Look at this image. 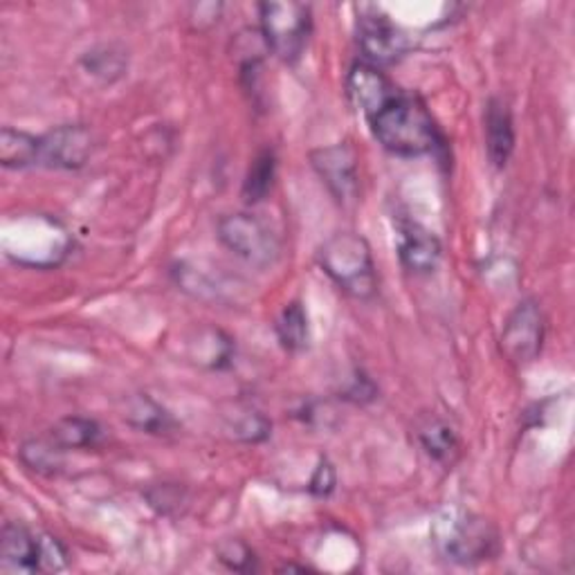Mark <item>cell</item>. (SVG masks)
I'll return each mask as SVG.
<instances>
[{"label": "cell", "instance_id": "obj_1", "mask_svg": "<svg viewBox=\"0 0 575 575\" xmlns=\"http://www.w3.org/2000/svg\"><path fill=\"white\" fill-rule=\"evenodd\" d=\"M367 122L376 139L396 156H425L439 147V128L425 102L400 88Z\"/></svg>", "mask_w": 575, "mask_h": 575}, {"label": "cell", "instance_id": "obj_2", "mask_svg": "<svg viewBox=\"0 0 575 575\" xmlns=\"http://www.w3.org/2000/svg\"><path fill=\"white\" fill-rule=\"evenodd\" d=\"M328 279L355 300H372L378 291V274L372 248L355 232L333 234L317 254Z\"/></svg>", "mask_w": 575, "mask_h": 575}, {"label": "cell", "instance_id": "obj_3", "mask_svg": "<svg viewBox=\"0 0 575 575\" xmlns=\"http://www.w3.org/2000/svg\"><path fill=\"white\" fill-rule=\"evenodd\" d=\"M431 540L439 553L454 564H479L492 560L499 553L496 529L461 509H443L431 522Z\"/></svg>", "mask_w": 575, "mask_h": 575}, {"label": "cell", "instance_id": "obj_4", "mask_svg": "<svg viewBox=\"0 0 575 575\" xmlns=\"http://www.w3.org/2000/svg\"><path fill=\"white\" fill-rule=\"evenodd\" d=\"M259 19L263 41L272 54L285 63L302 59L313 32V14L309 6L295 3V0L261 3Z\"/></svg>", "mask_w": 575, "mask_h": 575}, {"label": "cell", "instance_id": "obj_5", "mask_svg": "<svg viewBox=\"0 0 575 575\" xmlns=\"http://www.w3.org/2000/svg\"><path fill=\"white\" fill-rule=\"evenodd\" d=\"M221 243L257 268H270L279 254L281 245L274 232L252 213H230L219 221Z\"/></svg>", "mask_w": 575, "mask_h": 575}, {"label": "cell", "instance_id": "obj_6", "mask_svg": "<svg viewBox=\"0 0 575 575\" xmlns=\"http://www.w3.org/2000/svg\"><path fill=\"white\" fill-rule=\"evenodd\" d=\"M546 333V320L535 300H524L509 315L501 331V351L513 365L524 367L537 359Z\"/></svg>", "mask_w": 575, "mask_h": 575}, {"label": "cell", "instance_id": "obj_7", "mask_svg": "<svg viewBox=\"0 0 575 575\" xmlns=\"http://www.w3.org/2000/svg\"><path fill=\"white\" fill-rule=\"evenodd\" d=\"M357 45L369 65H391L400 61L411 43L409 36L383 12L374 10L357 23Z\"/></svg>", "mask_w": 575, "mask_h": 575}, {"label": "cell", "instance_id": "obj_8", "mask_svg": "<svg viewBox=\"0 0 575 575\" xmlns=\"http://www.w3.org/2000/svg\"><path fill=\"white\" fill-rule=\"evenodd\" d=\"M93 154V133L82 124H65L39 137V167L80 169Z\"/></svg>", "mask_w": 575, "mask_h": 575}, {"label": "cell", "instance_id": "obj_9", "mask_svg": "<svg viewBox=\"0 0 575 575\" xmlns=\"http://www.w3.org/2000/svg\"><path fill=\"white\" fill-rule=\"evenodd\" d=\"M311 165L328 187L333 198L342 205H348L357 198L359 176H357V156L348 144H333L311 154Z\"/></svg>", "mask_w": 575, "mask_h": 575}, {"label": "cell", "instance_id": "obj_10", "mask_svg": "<svg viewBox=\"0 0 575 575\" xmlns=\"http://www.w3.org/2000/svg\"><path fill=\"white\" fill-rule=\"evenodd\" d=\"M398 88L383 75L376 65L355 63L346 77V93L351 104L369 119L378 113Z\"/></svg>", "mask_w": 575, "mask_h": 575}, {"label": "cell", "instance_id": "obj_11", "mask_svg": "<svg viewBox=\"0 0 575 575\" xmlns=\"http://www.w3.org/2000/svg\"><path fill=\"white\" fill-rule=\"evenodd\" d=\"M443 254V245L427 228L414 221L398 223V257L400 263L416 274L435 272Z\"/></svg>", "mask_w": 575, "mask_h": 575}, {"label": "cell", "instance_id": "obj_12", "mask_svg": "<svg viewBox=\"0 0 575 575\" xmlns=\"http://www.w3.org/2000/svg\"><path fill=\"white\" fill-rule=\"evenodd\" d=\"M483 124H485L488 158L496 169H503L515 151V124L509 104L492 97L485 106Z\"/></svg>", "mask_w": 575, "mask_h": 575}, {"label": "cell", "instance_id": "obj_13", "mask_svg": "<svg viewBox=\"0 0 575 575\" xmlns=\"http://www.w3.org/2000/svg\"><path fill=\"white\" fill-rule=\"evenodd\" d=\"M0 568L6 573H39L41 566V535L30 533L19 524H6L0 540Z\"/></svg>", "mask_w": 575, "mask_h": 575}, {"label": "cell", "instance_id": "obj_14", "mask_svg": "<svg viewBox=\"0 0 575 575\" xmlns=\"http://www.w3.org/2000/svg\"><path fill=\"white\" fill-rule=\"evenodd\" d=\"M187 351L194 363L205 369H226L234 357V342L221 328L205 326L187 342Z\"/></svg>", "mask_w": 575, "mask_h": 575}, {"label": "cell", "instance_id": "obj_15", "mask_svg": "<svg viewBox=\"0 0 575 575\" xmlns=\"http://www.w3.org/2000/svg\"><path fill=\"white\" fill-rule=\"evenodd\" d=\"M418 441L422 446V450L443 466H452L459 459L461 446H459V437L457 431L441 418L429 416L418 425Z\"/></svg>", "mask_w": 575, "mask_h": 575}, {"label": "cell", "instance_id": "obj_16", "mask_svg": "<svg viewBox=\"0 0 575 575\" xmlns=\"http://www.w3.org/2000/svg\"><path fill=\"white\" fill-rule=\"evenodd\" d=\"M50 441L63 452L95 448L102 441V427L93 418L67 416L50 429Z\"/></svg>", "mask_w": 575, "mask_h": 575}, {"label": "cell", "instance_id": "obj_17", "mask_svg": "<svg viewBox=\"0 0 575 575\" xmlns=\"http://www.w3.org/2000/svg\"><path fill=\"white\" fill-rule=\"evenodd\" d=\"M0 163L8 169H28L39 165V137L6 126L0 130Z\"/></svg>", "mask_w": 575, "mask_h": 575}, {"label": "cell", "instance_id": "obj_18", "mask_svg": "<svg viewBox=\"0 0 575 575\" xmlns=\"http://www.w3.org/2000/svg\"><path fill=\"white\" fill-rule=\"evenodd\" d=\"M124 418L133 427L147 431V435H171V431L178 427V422L171 418V414L167 409H163L156 400H151L149 396L130 398Z\"/></svg>", "mask_w": 575, "mask_h": 575}, {"label": "cell", "instance_id": "obj_19", "mask_svg": "<svg viewBox=\"0 0 575 575\" xmlns=\"http://www.w3.org/2000/svg\"><path fill=\"white\" fill-rule=\"evenodd\" d=\"M274 328L283 348L304 351L309 346V315L300 302H291L281 311Z\"/></svg>", "mask_w": 575, "mask_h": 575}, {"label": "cell", "instance_id": "obj_20", "mask_svg": "<svg viewBox=\"0 0 575 575\" xmlns=\"http://www.w3.org/2000/svg\"><path fill=\"white\" fill-rule=\"evenodd\" d=\"M274 178H276V156L272 149H265L252 160V165L248 169V176L243 182V198L248 202H261L263 198H268V194L274 185Z\"/></svg>", "mask_w": 575, "mask_h": 575}, {"label": "cell", "instance_id": "obj_21", "mask_svg": "<svg viewBox=\"0 0 575 575\" xmlns=\"http://www.w3.org/2000/svg\"><path fill=\"white\" fill-rule=\"evenodd\" d=\"M84 65L95 77H102L106 82H113L124 75L126 70V52L117 50L115 45L95 48L84 56Z\"/></svg>", "mask_w": 575, "mask_h": 575}, {"label": "cell", "instance_id": "obj_22", "mask_svg": "<svg viewBox=\"0 0 575 575\" xmlns=\"http://www.w3.org/2000/svg\"><path fill=\"white\" fill-rule=\"evenodd\" d=\"M63 450L48 441H28L21 446V461L41 474H54L61 470Z\"/></svg>", "mask_w": 575, "mask_h": 575}, {"label": "cell", "instance_id": "obj_23", "mask_svg": "<svg viewBox=\"0 0 575 575\" xmlns=\"http://www.w3.org/2000/svg\"><path fill=\"white\" fill-rule=\"evenodd\" d=\"M230 429L234 431V437L248 443H259L263 439H268L270 435V422L265 416H261L259 411H243L241 416H237V420H232Z\"/></svg>", "mask_w": 575, "mask_h": 575}, {"label": "cell", "instance_id": "obj_24", "mask_svg": "<svg viewBox=\"0 0 575 575\" xmlns=\"http://www.w3.org/2000/svg\"><path fill=\"white\" fill-rule=\"evenodd\" d=\"M219 560L232 568V571H254L257 568V557L250 551V546H245L241 540H228L219 546Z\"/></svg>", "mask_w": 575, "mask_h": 575}, {"label": "cell", "instance_id": "obj_25", "mask_svg": "<svg viewBox=\"0 0 575 575\" xmlns=\"http://www.w3.org/2000/svg\"><path fill=\"white\" fill-rule=\"evenodd\" d=\"M147 499L151 506L163 513V515H171L174 511L180 509V503H185V494L178 485H171V483H163V485H156L147 492Z\"/></svg>", "mask_w": 575, "mask_h": 575}, {"label": "cell", "instance_id": "obj_26", "mask_svg": "<svg viewBox=\"0 0 575 575\" xmlns=\"http://www.w3.org/2000/svg\"><path fill=\"white\" fill-rule=\"evenodd\" d=\"M335 483H337V474H335V468L328 459H320L313 477H311V483H309V490L315 494V496H328L333 490H335Z\"/></svg>", "mask_w": 575, "mask_h": 575}, {"label": "cell", "instance_id": "obj_27", "mask_svg": "<svg viewBox=\"0 0 575 575\" xmlns=\"http://www.w3.org/2000/svg\"><path fill=\"white\" fill-rule=\"evenodd\" d=\"M344 398L355 400V402H367L376 398V387L374 383L365 376V374H357L351 383V387L344 391Z\"/></svg>", "mask_w": 575, "mask_h": 575}]
</instances>
